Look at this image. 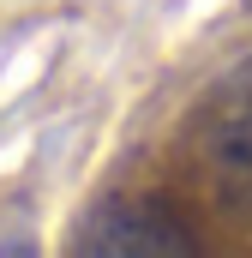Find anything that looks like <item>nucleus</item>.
Instances as JSON below:
<instances>
[{
    "label": "nucleus",
    "mask_w": 252,
    "mask_h": 258,
    "mask_svg": "<svg viewBox=\"0 0 252 258\" xmlns=\"http://www.w3.org/2000/svg\"><path fill=\"white\" fill-rule=\"evenodd\" d=\"M72 252L90 258H192V234L150 198H102L78 228Z\"/></svg>",
    "instance_id": "f257e3e1"
},
{
    "label": "nucleus",
    "mask_w": 252,
    "mask_h": 258,
    "mask_svg": "<svg viewBox=\"0 0 252 258\" xmlns=\"http://www.w3.org/2000/svg\"><path fill=\"white\" fill-rule=\"evenodd\" d=\"M204 180L222 216L252 222V108L234 114L228 126L210 138V156H204Z\"/></svg>",
    "instance_id": "f03ea898"
}]
</instances>
